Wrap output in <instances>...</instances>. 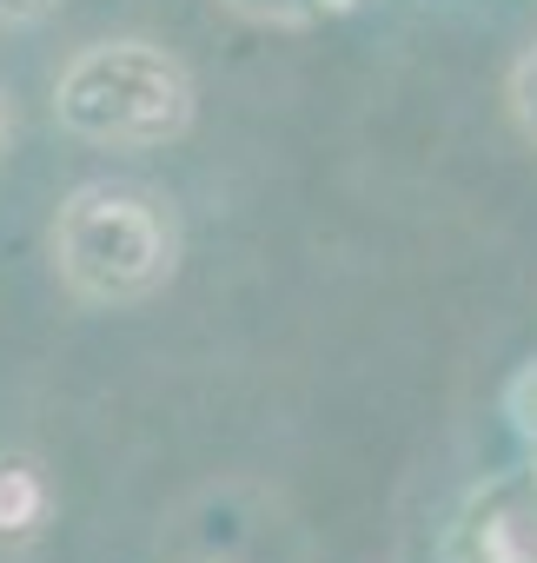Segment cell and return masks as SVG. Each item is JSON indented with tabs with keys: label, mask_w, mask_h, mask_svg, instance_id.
Masks as SVG:
<instances>
[{
	"label": "cell",
	"mask_w": 537,
	"mask_h": 563,
	"mask_svg": "<svg viewBox=\"0 0 537 563\" xmlns=\"http://www.w3.org/2000/svg\"><path fill=\"white\" fill-rule=\"evenodd\" d=\"M54 265L87 306H140L179 265V225L160 192L94 179L54 219Z\"/></svg>",
	"instance_id": "obj_1"
},
{
	"label": "cell",
	"mask_w": 537,
	"mask_h": 563,
	"mask_svg": "<svg viewBox=\"0 0 537 563\" xmlns=\"http://www.w3.org/2000/svg\"><path fill=\"white\" fill-rule=\"evenodd\" d=\"M54 113L94 146H166L193 126V80L153 41H100L54 80Z\"/></svg>",
	"instance_id": "obj_2"
},
{
	"label": "cell",
	"mask_w": 537,
	"mask_h": 563,
	"mask_svg": "<svg viewBox=\"0 0 537 563\" xmlns=\"http://www.w3.org/2000/svg\"><path fill=\"white\" fill-rule=\"evenodd\" d=\"M54 523V477L28 451H0V550H28Z\"/></svg>",
	"instance_id": "obj_3"
},
{
	"label": "cell",
	"mask_w": 537,
	"mask_h": 563,
	"mask_svg": "<svg viewBox=\"0 0 537 563\" xmlns=\"http://www.w3.org/2000/svg\"><path fill=\"white\" fill-rule=\"evenodd\" d=\"M511 113H517V133L537 146V47H524V60L511 67Z\"/></svg>",
	"instance_id": "obj_4"
},
{
	"label": "cell",
	"mask_w": 537,
	"mask_h": 563,
	"mask_svg": "<svg viewBox=\"0 0 537 563\" xmlns=\"http://www.w3.org/2000/svg\"><path fill=\"white\" fill-rule=\"evenodd\" d=\"M511 418H517V431L524 438H537V358L517 372V385H511Z\"/></svg>",
	"instance_id": "obj_5"
},
{
	"label": "cell",
	"mask_w": 537,
	"mask_h": 563,
	"mask_svg": "<svg viewBox=\"0 0 537 563\" xmlns=\"http://www.w3.org/2000/svg\"><path fill=\"white\" fill-rule=\"evenodd\" d=\"M67 8V0H0V27H41Z\"/></svg>",
	"instance_id": "obj_6"
}]
</instances>
